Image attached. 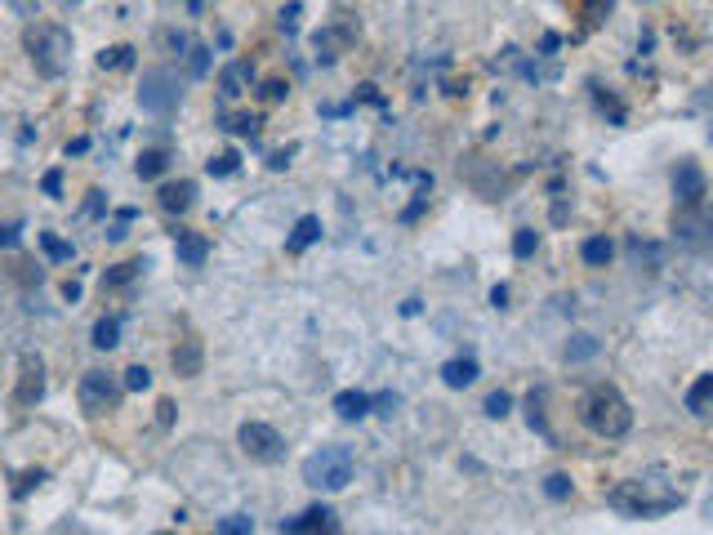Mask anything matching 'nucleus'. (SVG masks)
Masks as SVG:
<instances>
[{
	"label": "nucleus",
	"instance_id": "2",
	"mask_svg": "<svg viewBox=\"0 0 713 535\" xmlns=\"http://www.w3.org/2000/svg\"><path fill=\"white\" fill-rule=\"evenodd\" d=\"M579 424L588 428L593 438L620 442L629 428H634V406L625 402L620 388H611V384H593V388L579 397Z\"/></svg>",
	"mask_w": 713,
	"mask_h": 535
},
{
	"label": "nucleus",
	"instance_id": "43",
	"mask_svg": "<svg viewBox=\"0 0 713 535\" xmlns=\"http://www.w3.org/2000/svg\"><path fill=\"white\" fill-rule=\"evenodd\" d=\"M402 406V397L397 393H380V397H371V410H380V415H393Z\"/></svg>",
	"mask_w": 713,
	"mask_h": 535
},
{
	"label": "nucleus",
	"instance_id": "41",
	"mask_svg": "<svg viewBox=\"0 0 713 535\" xmlns=\"http://www.w3.org/2000/svg\"><path fill=\"white\" fill-rule=\"evenodd\" d=\"M188 67H192V76H205V72H210V50H205V45H192Z\"/></svg>",
	"mask_w": 713,
	"mask_h": 535
},
{
	"label": "nucleus",
	"instance_id": "15",
	"mask_svg": "<svg viewBox=\"0 0 713 535\" xmlns=\"http://www.w3.org/2000/svg\"><path fill=\"white\" fill-rule=\"evenodd\" d=\"M334 415L339 419H366L371 415V393H362V388H343L339 397H334Z\"/></svg>",
	"mask_w": 713,
	"mask_h": 535
},
{
	"label": "nucleus",
	"instance_id": "23",
	"mask_svg": "<svg viewBox=\"0 0 713 535\" xmlns=\"http://www.w3.org/2000/svg\"><path fill=\"white\" fill-rule=\"evenodd\" d=\"M588 89H593V98H598V107H603V113L611 117V126H625V107H620V98H616V94H607V89H603L598 81H593Z\"/></svg>",
	"mask_w": 713,
	"mask_h": 535
},
{
	"label": "nucleus",
	"instance_id": "17",
	"mask_svg": "<svg viewBox=\"0 0 713 535\" xmlns=\"http://www.w3.org/2000/svg\"><path fill=\"white\" fill-rule=\"evenodd\" d=\"M579 259H584L588 268H607V264L616 259V242H611V237H588V242L579 246Z\"/></svg>",
	"mask_w": 713,
	"mask_h": 535
},
{
	"label": "nucleus",
	"instance_id": "36",
	"mask_svg": "<svg viewBox=\"0 0 713 535\" xmlns=\"http://www.w3.org/2000/svg\"><path fill=\"white\" fill-rule=\"evenodd\" d=\"M219 531H223V535H251V531H255V517H242V513H236V517H223Z\"/></svg>",
	"mask_w": 713,
	"mask_h": 535
},
{
	"label": "nucleus",
	"instance_id": "4",
	"mask_svg": "<svg viewBox=\"0 0 713 535\" xmlns=\"http://www.w3.org/2000/svg\"><path fill=\"white\" fill-rule=\"evenodd\" d=\"M352 469H356L352 447H321L304 460V482L317 491H343L352 482Z\"/></svg>",
	"mask_w": 713,
	"mask_h": 535
},
{
	"label": "nucleus",
	"instance_id": "45",
	"mask_svg": "<svg viewBox=\"0 0 713 535\" xmlns=\"http://www.w3.org/2000/svg\"><path fill=\"white\" fill-rule=\"evenodd\" d=\"M356 98H366V103H375V107H389V103H384V94H380L375 85H362V89H356Z\"/></svg>",
	"mask_w": 713,
	"mask_h": 535
},
{
	"label": "nucleus",
	"instance_id": "12",
	"mask_svg": "<svg viewBox=\"0 0 713 535\" xmlns=\"http://www.w3.org/2000/svg\"><path fill=\"white\" fill-rule=\"evenodd\" d=\"M174 250H179V264L183 268H201L205 259H210V242L201 237V233H174Z\"/></svg>",
	"mask_w": 713,
	"mask_h": 535
},
{
	"label": "nucleus",
	"instance_id": "20",
	"mask_svg": "<svg viewBox=\"0 0 713 535\" xmlns=\"http://www.w3.org/2000/svg\"><path fill=\"white\" fill-rule=\"evenodd\" d=\"M116 344H121V317H98L94 321V349L111 353Z\"/></svg>",
	"mask_w": 713,
	"mask_h": 535
},
{
	"label": "nucleus",
	"instance_id": "18",
	"mask_svg": "<svg viewBox=\"0 0 713 535\" xmlns=\"http://www.w3.org/2000/svg\"><path fill=\"white\" fill-rule=\"evenodd\" d=\"M709 406H713V375H700V379L691 384V393H687V410H691L695 419H709Z\"/></svg>",
	"mask_w": 713,
	"mask_h": 535
},
{
	"label": "nucleus",
	"instance_id": "30",
	"mask_svg": "<svg viewBox=\"0 0 713 535\" xmlns=\"http://www.w3.org/2000/svg\"><path fill=\"white\" fill-rule=\"evenodd\" d=\"M526 424L535 428V434H540L544 442H553V434H549V424H544V410H540V393H531V397H526Z\"/></svg>",
	"mask_w": 713,
	"mask_h": 535
},
{
	"label": "nucleus",
	"instance_id": "27",
	"mask_svg": "<svg viewBox=\"0 0 713 535\" xmlns=\"http://www.w3.org/2000/svg\"><path fill=\"white\" fill-rule=\"evenodd\" d=\"M611 10H616V0H584V23L588 28H603Z\"/></svg>",
	"mask_w": 713,
	"mask_h": 535
},
{
	"label": "nucleus",
	"instance_id": "42",
	"mask_svg": "<svg viewBox=\"0 0 713 535\" xmlns=\"http://www.w3.org/2000/svg\"><path fill=\"white\" fill-rule=\"evenodd\" d=\"M41 192H45V196H54V201H58V196H63V170H50V174H45V179H41Z\"/></svg>",
	"mask_w": 713,
	"mask_h": 535
},
{
	"label": "nucleus",
	"instance_id": "32",
	"mask_svg": "<svg viewBox=\"0 0 713 535\" xmlns=\"http://www.w3.org/2000/svg\"><path fill=\"white\" fill-rule=\"evenodd\" d=\"M121 384H126V393H148L152 388V371L148 366H130Z\"/></svg>",
	"mask_w": 713,
	"mask_h": 535
},
{
	"label": "nucleus",
	"instance_id": "3",
	"mask_svg": "<svg viewBox=\"0 0 713 535\" xmlns=\"http://www.w3.org/2000/svg\"><path fill=\"white\" fill-rule=\"evenodd\" d=\"M23 45H28L36 72L50 76V81H58V76L72 67V36H67L58 23H36V28H28Z\"/></svg>",
	"mask_w": 713,
	"mask_h": 535
},
{
	"label": "nucleus",
	"instance_id": "7",
	"mask_svg": "<svg viewBox=\"0 0 713 535\" xmlns=\"http://www.w3.org/2000/svg\"><path fill=\"white\" fill-rule=\"evenodd\" d=\"M236 442H242V451H246L251 460H259V464H281V460H286V438L277 434L273 424H264V419L242 424Z\"/></svg>",
	"mask_w": 713,
	"mask_h": 535
},
{
	"label": "nucleus",
	"instance_id": "14",
	"mask_svg": "<svg viewBox=\"0 0 713 535\" xmlns=\"http://www.w3.org/2000/svg\"><path fill=\"white\" fill-rule=\"evenodd\" d=\"M478 357H450L446 366H441V384L446 388H468V384H478Z\"/></svg>",
	"mask_w": 713,
	"mask_h": 535
},
{
	"label": "nucleus",
	"instance_id": "31",
	"mask_svg": "<svg viewBox=\"0 0 713 535\" xmlns=\"http://www.w3.org/2000/svg\"><path fill=\"white\" fill-rule=\"evenodd\" d=\"M236 165H242V157H236V152H219V157H210V161H205V170H210L214 179L236 174Z\"/></svg>",
	"mask_w": 713,
	"mask_h": 535
},
{
	"label": "nucleus",
	"instance_id": "1",
	"mask_svg": "<svg viewBox=\"0 0 713 535\" xmlns=\"http://www.w3.org/2000/svg\"><path fill=\"white\" fill-rule=\"evenodd\" d=\"M682 486L678 482H669V478H634V482H620V486H611L607 491V504L616 509V513H625V517H664V513H673V509H682Z\"/></svg>",
	"mask_w": 713,
	"mask_h": 535
},
{
	"label": "nucleus",
	"instance_id": "50",
	"mask_svg": "<svg viewBox=\"0 0 713 535\" xmlns=\"http://www.w3.org/2000/svg\"><path fill=\"white\" fill-rule=\"evenodd\" d=\"M63 299H67V303H76V299H81V286H76V281H67V286H63Z\"/></svg>",
	"mask_w": 713,
	"mask_h": 535
},
{
	"label": "nucleus",
	"instance_id": "33",
	"mask_svg": "<svg viewBox=\"0 0 713 535\" xmlns=\"http://www.w3.org/2000/svg\"><path fill=\"white\" fill-rule=\"evenodd\" d=\"M544 495L549 500H571V478L566 473H549L544 478Z\"/></svg>",
	"mask_w": 713,
	"mask_h": 535
},
{
	"label": "nucleus",
	"instance_id": "19",
	"mask_svg": "<svg viewBox=\"0 0 713 535\" xmlns=\"http://www.w3.org/2000/svg\"><path fill=\"white\" fill-rule=\"evenodd\" d=\"M148 272V259H126V264H111L107 272H103V286H130L135 277H143Z\"/></svg>",
	"mask_w": 713,
	"mask_h": 535
},
{
	"label": "nucleus",
	"instance_id": "16",
	"mask_svg": "<svg viewBox=\"0 0 713 535\" xmlns=\"http://www.w3.org/2000/svg\"><path fill=\"white\" fill-rule=\"evenodd\" d=\"M312 242H321V220H317V214H304V220L295 224V233H290V242H286V250L290 255H304Z\"/></svg>",
	"mask_w": 713,
	"mask_h": 535
},
{
	"label": "nucleus",
	"instance_id": "49",
	"mask_svg": "<svg viewBox=\"0 0 713 535\" xmlns=\"http://www.w3.org/2000/svg\"><path fill=\"white\" fill-rule=\"evenodd\" d=\"M491 303H496V308H509V286H496V290H491Z\"/></svg>",
	"mask_w": 713,
	"mask_h": 535
},
{
	"label": "nucleus",
	"instance_id": "13",
	"mask_svg": "<svg viewBox=\"0 0 713 535\" xmlns=\"http://www.w3.org/2000/svg\"><path fill=\"white\" fill-rule=\"evenodd\" d=\"M196 201V183L192 179H179V183H166L161 188V210L166 214H188Z\"/></svg>",
	"mask_w": 713,
	"mask_h": 535
},
{
	"label": "nucleus",
	"instance_id": "8",
	"mask_svg": "<svg viewBox=\"0 0 713 535\" xmlns=\"http://www.w3.org/2000/svg\"><path fill=\"white\" fill-rule=\"evenodd\" d=\"M673 196H678L682 210H704L709 179H704V170H700L695 161H682V165L673 170Z\"/></svg>",
	"mask_w": 713,
	"mask_h": 535
},
{
	"label": "nucleus",
	"instance_id": "26",
	"mask_svg": "<svg viewBox=\"0 0 713 535\" xmlns=\"http://www.w3.org/2000/svg\"><path fill=\"white\" fill-rule=\"evenodd\" d=\"M41 250H45L54 264H67V259L76 255V246H72V242H63V237H54V233H41Z\"/></svg>",
	"mask_w": 713,
	"mask_h": 535
},
{
	"label": "nucleus",
	"instance_id": "22",
	"mask_svg": "<svg viewBox=\"0 0 713 535\" xmlns=\"http://www.w3.org/2000/svg\"><path fill=\"white\" fill-rule=\"evenodd\" d=\"M166 165H170V152L152 148V152H143V157L135 161V174H139V179H161V174H166Z\"/></svg>",
	"mask_w": 713,
	"mask_h": 535
},
{
	"label": "nucleus",
	"instance_id": "28",
	"mask_svg": "<svg viewBox=\"0 0 713 535\" xmlns=\"http://www.w3.org/2000/svg\"><path fill=\"white\" fill-rule=\"evenodd\" d=\"M135 63V50L130 45H111V50H103L98 54V67L107 72V67H130Z\"/></svg>",
	"mask_w": 713,
	"mask_h": 535
},
{
	"label": "nucleus",
	"instance_id": "37",
	"mask_svg": "<svg viewBox=\"0 0 713 535\" xmlns=\"http://www.w3.org/2000/svg\"><path fill=\"white\" fill-rule=\"evenodd\" d=\"M509 410H513V397H509V393H504V388H500V393H491V397H487V415H491V419H504V415H509Z\"/></svg>",
	"mask_w": 713,
	"mask_h": 535
},
{
	"label": "nucleus",
	"instance_id": "29",
	"mask_svg": "<svg viewBox=\"0 0 713 535\" xmlns=\"http://www.w3.org/2000/svg\"><path fill=\"white\" fill-rule=\"evenodd\" d=\"M535 250H540V233H535V228H518V233H513V255H518V259H531Z\"/></svg>",
	"mask_w": 713,
	"mask_h": 535
},
{
	"label": "nucleus",
	"instance_id": "44",
	"mask_svg": "<svg viewBox=\"0 0 713 535\" xmlns=\"http://www.w3.org/2000/svg\"><path fill=\"white\" fill-rule=\"evenodd\" d=\"M85 214H89V220H103V214H107V196H103V192H89Z\"/></svg>",
	"mask_w": 713,
	"mask_h": 535
},
{
	"label": "nucleus",
	"instance_id": "9",
	"mask_svg": "<svg viewBox=\"0 0 713 535\" xmlns=\"http://www.w3.org/2000/svg\"><path fill=\"white\" fill-rule=\"evenodd\" d=\"M19 406H36L41 397H45V362L41 357H32V353H23V375H19Z\"/></svg>",
	"mask_w": 713,
	"mask_h": 535
},
{
	"label": "nucleus",
	"instance_id": "34",
	"mask_svg": "<svg viewBox=\"0 0 713 535\" xmlns=\"http://www.w3.org/2000/svg\"><path fill=\"white\" fill-rule=\"evenodd\" d=\"M299 14H304V6H299V0H290V6L277 14V28H281L286 36H295V32H299Z\"/></svg>",
	"mask_w": 713,
	"mask_h": 535
},
{
	"label": "nucleus",
	"instance_id": "48",
	"mask_svg": "<svg viewBox=\"0 0 713 535\" xmlns=\"http://www.w3.org/2000/svg\"><path fill=\"white\" fill-rule=\"evenodd\" d=\"M85 152H89V139H72L67 143V157H85Z\"/></svg>",
	"mask_w": 713,
	"mask_h": 535
},
{
	"label": "nucleus",
	"instance_id": "21",
	"mask_svg": "<svg viewBox=\"0 0 713 535\" xmlns=\"http://www.w3.org/2000/svg\"><path fill=\"white\" fill-rule=\"evenodd\" d=\"M174 375H183V379L201 375V344L196 340H188L183 349H174Z\"/></svg>",
	"mask_w": 713,
	"mask_h": 535
},
{
	"label": "nucleus",
	"instance_id": "5",
	"mask_svg": "<svg viewBox=\"0 0 713 535\" xmlns=\"http://www.w3.org/2000/svg\"><path fill=\"white\" fill-rule=\"evenodd\" d=\"M76 397H81V410L85 415H107V410H116V406L126 402V384L116 379L111 371H85Z\"/></svg>",
	"mask_w": 713,
	"mask_h": 535
},
{
	"label": "nucleus",
	"instance_id": "46",
	"mask_svg": "<svg viewBox=\"0 0 713 535\" xmlns=\"http://www.w3.org/2000/svg\"><path fill=\"white\" fill-rule=\"evenodd\" d=\"M290 157H295V148H286V152H273V157H268V170H286V165H290Z\"/></svg>",
	"mask_w": 713,
	"mask_h": 535
},
{
	"label": "nucleus",
	"instance_id": "39",
	"mask_svg": "<svg viewBox=\"0 0 713 535\" xmlns=\"http://www.w3.org/2000/svg\"><path fill=\"white\" fill-rule=\"evenodd\" d=\"M286 94H290L286 81H264V85H259V98H264V103H281Z\"/></svg>",
	"mask_w": 713,
	"mask_h": 535
},
{
	"label": "nucleus",
	"instance_id": "35",
	"mask_svg": "<svg viewBox=\"0 0 713 535\" xmlns=\"http://www.w3.org/2000/svg\"><path fill=\"white\" fill-rule=\"evenodd\" d=\"M629 255L634 259H647V264H660V246H651V242H642V237H629Z\"/></svg>",
	"mask_w": 713,
	"mask_h": 535
},
{
	"label": "nucleus",
	"instance_id": "10",
	"mask_svg": "<svg viewBox=\"0 0 713 535\" xmlns=\"http://www.w3.org/2000/svg\"><path fill=\"white\" fill-rule=\"evenodd\" d=\"M277 531L286 535H299V531H339V517H334V509H326V504H317V509H308V513H299V517H281L277 522Z\"/></svg>",
	"mask_w": 713,
	"mask_h": 535
},
{
	"label": "nucleus",
	"instance_id": "40",
	"mask_svg": "<svg viewBox=\"0 0 713 535\" xmlns=\"http://www.w3.org/2000/svg\"><path fill=\"white\" fill-rule=\"evenodd\" d=\"M23 242V224H0V250H14Z\"/></svg>",
	"mask_w": 713,
	"mask_h": 535
},
{
	"label": "nucleus",
	"instance_id": "24",
	"mask_svg": "<svg viewBox=\"0 0 713 535\" xmlns=\"http://www.w3.org/2000/svg\"><path fill=\"white\" fill-rule=\"evenodd\" d=\"M219 126H223V130H232V135H246V139H255L264 121H259L255 113H242V117H219Z\"/></svg>",
	"mask_w": 713,
	"mask_h": 535
},
{
	"label": "nucleus",
	"instance_id": "47",
	"mask_svg": "<svg viewBox=\"0 0 713 535\" xmlns=\"http://www.w3.org/2000/svg\"><path fill=\"white\" fill-rule=\"evenodd\" d=\"M157 410H161V415H157V419H161V428H170V424H174V402H161Z\"/></svg>",
	"mask_w": 713,
	"mask_h": 535
},
{
	"label": "nucleus",
	"instance_id": "38",
	"mask_svg": "<svg viewBox=\"0 0 713 535\" xmlns=\"http://www.w3.org/2000/svg\"><path fill=\"white\" fill-rule=\"evenodd\" d=\"M45 482V469H32V473H23L19 482H14V500H23V495H32L36 486Z\"/></svg>",
	"mask_w": 713,
	"mask_h": 535
},
{
	"label": "nucleus",
	"instance_id": "6",
	"mask_svg": "<svg viewBox=\"0 0 713 535\" xmlns=\"http://www.w3.org/2000/svg\"><path fill=\"white\" fill-rule=\"evenodd\" d=\"M183 103V89H179V76L170 67H152L143 72V85H139V107L152 117H170L174 107Z\"/></svg>",
	"mask_w": 713,
	"mask_h": 535
},
{
	"label": "nucleus",
	"instance_id": "11",
	"mask_svg": "<svg viewBox=\"0 0 713 535\" xmlns=\"http://www.w3.org/2000/svg\"><path fill=\"white\" fill-rule=\"evenodd\" d=\"M251 85H255V63H246V58H236V63H227L219 72V94L223 98H242Z\"/></svg>",
	"mask_w": 713,
	"mask_h": 535
},
{
	"label": "nucleus",
	"instance_id": "25",
	"mask_svg": "<svg viewBox=\"0 0 713 535\" xmlns=\"http://www.w3.org/2000/svg\"><path fill=\"white\" fill-rule=\"evenodd\" d=\"M588 357H598V340H593V335H571L566 362H588Z\"/></svg>",
	"mask_w": 713,
	"mask_h": 535
}]
</instances>
